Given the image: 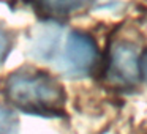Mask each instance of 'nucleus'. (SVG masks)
Wrapping results in <instances>:
<instances>
[{
    "mask_svg": "<svg viewBox=\"0 0 147 134\" xmlns=\"http://www.w3.org/2000/svg\"><path fill=\"white\" fill-rule=\"evenodd\" d=\"M29 51L33 58L54 66L68 77L89 76L98 62V48L92 36L67 30L55 22L41 24L33 30Z\"/></svg>",
    "mask_w": 147,
    "mask_h": 134,
    "instance_id": "f257e3e1",
    "label": "nucleus"
},
{
    "mask_svg": "<svg viewBox=\"0 0 147 134\" xmlns=\"http://www.w3.org/2000/svg\"><path fill=\"white\" fill-rule=\"evenodd\" d=\"M3 96L27 114L57 115L63 112L65 92L59 79L35 66L13 71L0 84Z\"/></svg>",
    "mask_w": 147,
    "mask_h": 134,
    "instance_id": "f03ea898",
    "label": "nucleus"
},
{
    "mask_svg": "<svg viewBox=\"0 0 147 134\" xmlns=\"http://www.w3.org/2000/svg\"><path fill=\"white\" fill-rule=\"evenodd\" d=\"M142 57L131 41H115L111 46L106 66V80L115 88H131L142 77Z\"/></svg>",
    "mask_w": 147,
    "mask_h": 134,
    "instance_id": "7ed1b4c3",
    "label": "nucleus"
},
{
    "mask_svg": "<svg viewBox=\"0 0 147 134\" xmlns=\"http://www.w3.org/2000/svg\"><path fill=\"white\" fill-rule=\"evenodd\" d=\"M30 2L38 11L48 16L62 17L84 10L92 0H30Z\"/></svg>",
    "mask_w": 147,
    "mask_h": 134,
    "instance_id": "20e7f679",
    "label": "nucleus"
},
{
    "mask_svg": "<svg viewBox=\"0 0 147 134\" xmlns=\"http://www.w3.org/2000/svg\"><path fill=\"white\" fill-rule=\"evenodd\" d=\"M19 120L11 109L0 106V134H18Z\"/></svg>",
    "mask_w": 147,
    "mask_h": 134,
    "instance_id": "39448f33",
    "label": "nucleus"
},
{
    "mask_svg": "<svg viewBox=\"0 0 147 134\" xmlns=\"http://www.w3.org/2000/svg\"><path fill=\"white\" fill-rule=\"evenodd\" d=\"M11 49V36L5 27L0 25V65L5 62Z\"/></svg>",
    "mask_w": 147,
    "mask_h": 134,
    "instance_id": "423d86ee",
    "label": "nucleus"
},
{
    "mask_svg": "<svg viewBox=\"0 0 147 134\" xmlns=\"http://www.w3.org/2000/svg\"><path fill=\"white\" fill-rule=\"evenodd\" d=\"M141 65H142V77L146 79V84H147V52L142 55V62H141Z\"/></svg>",
    "mask_w": 147,
    "mask_h": 134,
    "instance_id": "0eeeda50",
    "label": "nucleus"
}]
</instances>
